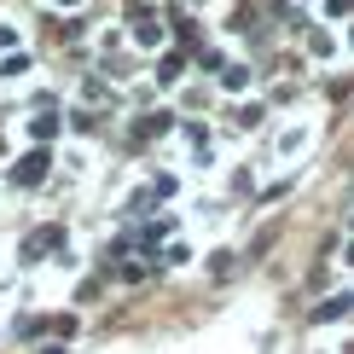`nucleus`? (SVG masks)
<instances>
[{"label":"nucleus","mask_w":354,"mask_h":354,"mask_svg":"<svg viewBox=\"0 0 354 354\" xmlns=\"http://www.w3.org/2000/svg\"><path fill=\"white\" fill-rule=\"evenodd\" d=\"M47 163H53L47 151H24L18 163H12V186H35V180H47Z\"/></svg>","instance_id":"1"},{"label":"nucleus","mask_w":354,"mask_h":354,"mask_svg":"<svg viewBox=\"0 0 354 354\" xmlns=\"http://www.w3.org/2000/svg\"><path fill=\"white\" fill-rule=\"evenodd\" d=\"M64 244V227H41V232H29L24 239V261H41L47 250H58Z\"/></svg>","instance_id":"2"},{"label":"nucleus","mask_w":354,"mask_h":354,"mask_svg":"<svg viewBox=\"0 0 354 354\" xmlns=\"http://www.w3.org/2000/svg\"><path fill=\"white\" fill-rule=\"evenodd\" d=\"M348 314H354V297H348V290H337V297H326V302L314 308V326H331V319H348Z\"/></svg>","instance_id":"3"},{"label":"nucleus","mask_w":354,"mask_h":354,"mask_svg":"<svg viewBox=\"0 0 354 354\" xmlns=\"http://www.w3.org/2000/svg\"><path fill=\"white\" fill-rule=\"evenodd\" d=\"M169 128H174V122H169V111H157V116H145V122L134 128V140H151V134H169Z\"/></svg>","instance_id":"4"},{"label":"nucleus","mask_w":354,"mask_h":354,"mask_svg":"<svg viewBox=\"0 0 354 354\" xmlns=\"http://www.w3.org/2000/svg\"><path fill=\"white\" fill-rule=\"evenodd\" d=\"M29 134H35V140H53L58 122H53V116H35V122H29Z\"/></svg>","instance_id":"5"},{"label":"nucleus","mask_w":354,"mask_h":354,"mask_svg":"<svg viewBox=\"0 0 354 354\" xmlns=\"http://www.w3.org/2000/svg\"><path fill=\"white\" fill-rule=\"evenodd\" d=\"M180 70H186V58H180V53H169V58H163V70H157V76H163V82H174V76H180Z\"/></svg>","instance_id":"6"},{"label":"nucleus","mask_w":354,"mask_h":354,"mask_svg":"<svg viewBox=\"0 0 354 354\" xmlns=\"http://www.w3.org/2000/svg\"><path fill=\"white\" fill-rule=\"evenodd\" d=\"M24 70H29V58H24V53H12L6 64H0V76H24Z\"/></svg>","instance_id":"7"},{"label":"nucleus","mask_w":354,"mask_h":354,"mask_svg":"<svg viewBox=\"0 0 354 354\" xmlns=\"http://www.w3.org/2000/svg\"><path fill=\"white\" fill-rule=\"evenodd\" d=\"M6 41H12V29H0V47H6Z\"/></svg>","instance_id":"8"},{"label":"nucleus","mask_w":354,"mask_h":354,"mask_svg":"<svg viewBox=\"0 0 354 354\" xmlns=\"http://www.w3.org/2000/svg\"><path fill=\"white\" fill-rule=\"evenodd\" d=\"M348 261H354V244H348Z\"/></svg>","instance_id":"9"},{"label":"nucleus","mask_w":354,"mask_h":354,"mask_svg":"<svg viewBox=\"0 0 354 354\" xmlns=\"http://www.w3.org/2000/svg\"><path fill=\"white\" fill-rule=\"evenodd\" d=\"M64 6H76V0H64Z\"/></svg>","instance_id":"10"}]
</instances>
